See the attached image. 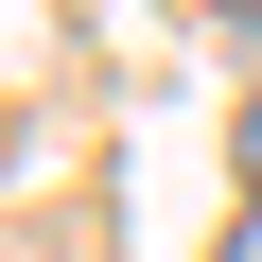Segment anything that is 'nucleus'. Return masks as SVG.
<instances>
[{
	"instance_id": "f257e3e1",
	"label": "nucleus",
	"mask_w": 262,
	"mask_h": 262,
	"mask_svg": "<svg viewBox=\"0 0 262 262\" xmlns=\"http://www.w3.org/2000/svg\"><path fill=\"white\" fill-rule=\"evenodd\" d=\"M227 262H262V227H245V245H227Z\"/></svg>"
}]
</instances>
